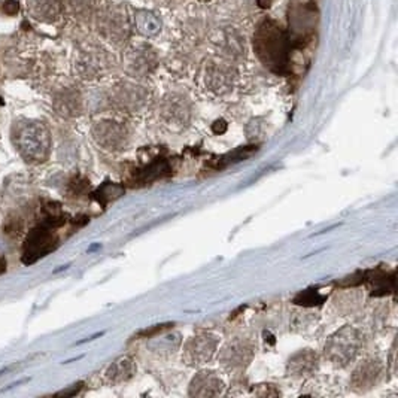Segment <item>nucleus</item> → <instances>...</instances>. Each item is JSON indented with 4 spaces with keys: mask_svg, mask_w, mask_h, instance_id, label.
<instances>
[{
    "mask_svg": "<svg viewBox=\"0 0 398 398\" xmlns=\"http://www.w3.org/2000/svg\"><path fill=\"white\" fill-rule=\"evenodd\" d=\"M99 141L107 149H123L128 142V132L120 123L107 121L99 128Z\"/></svg>",
    "mask_w": 398,
    "mask_h": 398,
    "instance_id": "obj_9",
    "label": "nucleus"
},
{
    "mask_svg": "<svg viewBox=\"0 0 398 398\" xmlns=\"http://www.w3.org/2000/svg\"><path fill=\"white\" fill-rule=\"evenodd\" d=\"M361 345L362 340L358 330L345 327L332 335L326 343V358L337 367H346L357 358Z\"/></svg>",
    "mask_w": 398,
    "mask_h": 398,
    "instance_id": "obj_2",
    "label": "nucleus"
},
{
    "mask_svg": "<svg viewBox=\"0 0 398 398\" xmlns=\"http://www.w3.org/2000/svg\"><path fill=\"white\" fill-rule=\"evenodd\" d=\"M254 49L266 68L275 73L289 72L293 44L276 21L264 18L254 33Z\"/></svg>",
    "mask_w": 398,
    "mask_h": 398,
    "instance_id": "obj_1",
    "label": "nucleus"
},
{
    "mask_svg": "<svg viewBox=\"0 0 398 398\" xmlns=\"http://www.w3.org/2000/svg\"><path fill=\"white\" fill-rule=\"evenodd\" d=\"M17 9H18V5L14 2H8L6 3V10H8V14H15L17 13Z\"/></svg>",
    "mask_w": 398,
    "mask_h": 398,
    "instance_id": "obj_17",
    "label": "nucleus"
},
{
    "mask_svg": "<svg viewBox=\"0 0 398 398\" xmlns=\"http://www.w3.org/2000/svg\"><path fill=\"white\" fill-rule=\"evenodd\" d=\"M81 386H82V383H79V385H77V388H70V390H68V391H61V392H59V394H56V395H77L78 392H79V390H81Z\"/></svg>",
    "mask_w": 398,
    "mask_h": 398,
    "instance_id": "obj_16",
    "label": "nucleus"
},
{
    "mask_svg": "<svg viewBox=\"0 0 398 398\" xmlns=\"http://www.w3.org/2000/svg\"><path fill=\"white\" fill-rule=\"evenodd\" d=\"M167 171H169L167 161H164V160L154 161L153 164H149L148 167L144 169L142 175H141V181L145 182V184H146V182H153L155 179L163 178L167 174Z\"/></svg>",
    "mask_w": 398,
    "mask_h": 398,
    "instance_id": "obj_13",
    "label": "nucleus"
},
{
    "mask_svg": "<svg viewBox=\"0 0 398 398\" xmlns=\"http://www.w3.org/2000/svg\"><path fill=\"white\" fill-rule=\"evenodd\" d=\"M224 383L213 372H201L190 385V395L192 397H217L222 394Z\"/></svg>",
    "mask_w": 398,
    "mask_h": 398,
    "instance_id": "obj_8",
    "label": "nucleus"
},
{
    "mask_svg": "<svg viewBox=\"0 0 398 398\" xmlns=\"http://www.w3.org/2000/svg\"><path fill=\"white\" fill-rule=\"evenodd\" d=\"M5 270H6V261L3 257H0V275L5 273Z\"/></svg>",
    "mask_w": 398,
    "mask_h": 398,
    "instance_id": "obj_18",
    "label": "nucleus"
},
{
    "mask_svg": "<svg viewBox=\"0 0 398 398\" xmlns=\"http://www.w3.org/2000/svg\"><path fill=\"white\" fill-rule=\"evenodd\" d=\"M0 105H3V100H2V99H0Z\"/></svg>",
    "mask_w": 398,
    "mask_h": 398,
    "instance_id": "obj_19",
    "label": "nucleus"
},
{
    "mask_svg": "<svg viewBox=\"0 0 398 398\" xmlns=\"http://www.w3.org/2000/svg\"><path fill=\"white\" fill-rule=\"evenodd\" d=\"M316 365H318V355L315 352H312L310 349H306L296 353L294 357L289 360L288 372L291 373L289 376L301 378V376H306L314 372L316 369Z\"/></svg>",
    "mask_w": 398,
    "mask_h": 398,
    "instance_id": "obj_10",
    "label": "nucleus"
},
{
    "mask_svg": "<svg viewBox=\"0 0 398 398\" xmlns=\"http://www.w3.org/2000/svg\"><path fill=\"white\" fill-rule=\"evenodd\" d=\"M289 39L293 47H300L314 36L316 23H318V10L312 2L300 3L294 2L289 6Z\"/></svg>",
    "mask_w": 398,
    "mask_h": 398,
    "instance_id": "obj_3",
    "label": "nucleus"
},
{
    "mask_svg": "<svg viewBox=\"0 0 398 398\" xmlns=\"http://www.w3.org/2000/svg\"><path fill=\"white\" fill-rule=\"evenodd\" d=\"M57 246H59V239L57 236L52 233V229L47 227L44 224H39L38 227H35L27 234L23 246V257H21V261H23L26 266L33 264L38 260H40L42 257L56 251Z\"/></svg>",
    "mask_w": 398,
    "mask_h": 398,
    "instance_id": "obj_4",
    "label": "nucleus"
},
{
    "mask_svg": "<svg viewBox=\"0 0 398 398\" xmlns=\"http://www.w3.org/2000/svg\"><path fill=\"white\" fill-rule=\"evenodd\" d=\"M163 116L169 123L184 124L190 116V107H188L185 99L175 98V95H171V98L166 99V102L163 105Z\"/></svg>",
    "mask_w": 398,
    "mask_h": 398,
    "instance_id": "obj_11",
    "label": "nucleus"
},
{
    "mask_svg": "<svg viewBox=\"0 0 398 398\" xmlns=\"http://www.w3.org/2000/svg\"><path fill=\"white\" fill-rule=\"evenodd\" d=\"M382 376V364L379 360H365L358 365V369L353 372L352 385L357 390H370L379 382Z\"/></svg>",
    "mask_w": 398,
    "mask_h": 398,
    "instance_id": "obj_7",
    "label": "nucleus"
},
{
    "mask_svg": "<svg viewBox=\"0 0 398 398\" xmlns=\"http://www.w3.org/2000/svg\"><path fill=\"white\" fill-rule=\"evenodd\" d=\"M135 373H136V367H135L133 360L124 357V358L116 360L111 365V369L107 370V378L115 383H120V382L130 381L135 376Z\"/></svg>",
    "mask_w": 398,
    "mask_h": 398,
    "instance_id": "obj_12",
    "label": "nucleus"
},
{
    "mask_svg": "<svg viewBox=\"0 0 398 398\" xmlns=\"http://www.w3.org/2000/svg\"><path fill=\"white\" fill-rule=\"evenodd\" d=\"M254 349L250 342L236 340L229 343L221 352V362L227 370H240L252 360Z\"/></svg>",
    "mask_w": 398,
    "mask_h": 398,
    "instance_id": "obj_6",
    "label": "nucleus"
},
{
    "mask_svg": "<svg viewBox=\"0 0 398 398\" xmlns=\"http://www.w3.org/2000/svg\"><path fill=\"white\" fill-rule=\"evenodd\" d=\"M154 68V61H151L149 54L144 52L141 56H136L135 60H132V69L135 73H148Z\"/></svg>",
    "mask_w": 398,
    "mask_h": 398,
    "instance_id": "obj_15",
    "label": "nucleus"
},
{
    "mask_svg": "<svg viewBox=\"0 0 398 398\" xmlns=\"http://www.w3.org/2000/svg\"><path fill=\"white\" fill-rule=\"evenodd\" d=\"M136 20H137V26L148 35H154L160 30V20L153 14L141 13Z\"/></svg>",
    "mask_w": 398,
    "mask_h": 398,
    "instance_id": "obj_14",
    "label": "nucleus"
},
{
    "mask_svg": "<svg viewBox=\"0 0 398 398\" xmlns=\"http://www.w3.org/2000/svg\"><path fill=\"white\" fill-rule=\"evenodd\" d=\"M218 339L211 335H200L191 337L184 348V358L191 365L208 362L217 352Z\"/></svg>",
    "mask_w": 398,
    "mask_h": 398,
    "instance_id": "obj_5",
    "label": "nucleus"
}]
</instances>
